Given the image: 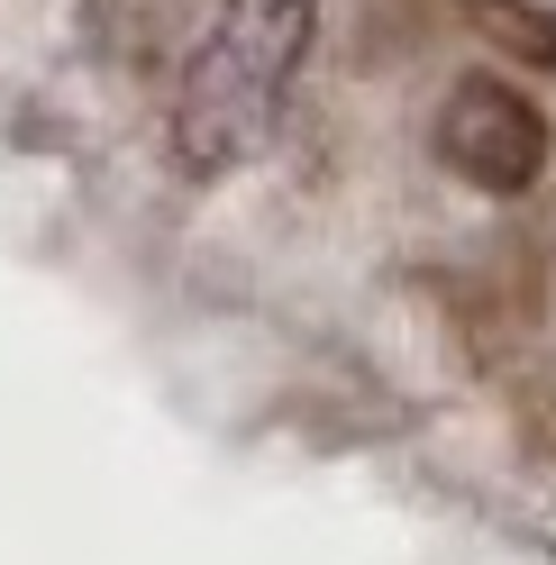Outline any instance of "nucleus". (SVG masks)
<instances>
[{
	"mask_svg": "<svg viewBox=\"0 0 556 565\" xmlns=\"http://www.w3.org/2000/svg\"><path fill=\"white\" fill-rule=\"evenodd\" d=\"M320 38V0H220L164 100V147L183 183H228L274 147L292 83Z\"/></svg>",
	"mask_w": 556,
	"mask_h": 565,
	"instance_id": "obj_1",
	"label": "nucleus"
},
{
	"mask_svg": "<svg viewBox=\"0 0 556 565\" xmlns=\"http://www.w3.org/2000/svg\"><path fill=\"white\" fill-rule=\"evenodd\" d=\"M429 147L438 164L457 173V183L474 192H493V201H520L547 173V119H538V100L502 83V74H457L438 100V119H429Z\"/></svg>",
	"mask_w": 556,
	"mask_h": 565,
	"instance_id": "obj_2",
	"label": "nucleus"
},
{
	"mask_svg": "<svg viewBox=\"0 0 556 565\" xmlns=\"http://www.w3.org/2000/svg\"><path fill=\"white\" fill-rule=\"evenodd\" d=\"M466 19H474L502 55L538 64V74L556 64V10H547V0H466Z\"/></svg>",
	"mask_w": 556,
	"mask_h": 565,
	"instance_id": "obj_3",
	"label": "nucleus"
}]
</instances>
